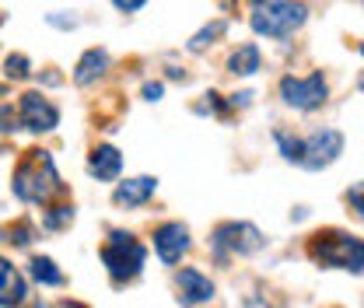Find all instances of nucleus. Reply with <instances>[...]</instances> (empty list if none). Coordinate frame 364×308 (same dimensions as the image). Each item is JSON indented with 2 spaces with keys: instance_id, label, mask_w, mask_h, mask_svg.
I'll list each match as a JSON object with an SVG mask.
<instances>
[{
  "instance_id": "nucleus-5",
  "label": "nucleus",
  "mask_w": 364,
  "mask_h": 308,
  "mask_svg": "<svg viewBox=\"0 0 364 308\" xmlns=\"http://www.w3.org/2000/svg\"><path fill=\"white\" fill-rule=\"evenodd\" d=\"M144 260H147L144 245L136 242L134 235H127V231H112L109 242L102 245V263H105L109 277H112L116 284L134 280L136 273L144 270Z\"/></svg>"
},
{
  "instance_id": "nucleus-25",
  "label": "nucleus",
  "mask_w": 364,
  "mask_h": 308,
  "mask_svg": "<svg viewBox=\"0 0 364 308\" xmlns=\"http://www.w3.org/2000/svg\"><path fill=\"white\" fill-rule=\"evenodd\" d=\"M252 4H263V0H252Z\"/></svg>"
},
{
  "instance_id": "nucleus-26",
  "label": "nucleus",
  "mask_w": 364,
  "mask_h": 308,
  "mask_svg": "<svg viewBox=\"0 0 364 308\" xmlns=\"http://www.w3.org/2000/svg\"><path fill=\"white\" fill-rule=\"evenodd\" d=\"M361 53H364V46H361Z\"/></svg>"
},
{
  "instance_id": "nucleus-19",
  "label": "nucleus",
  "mask_w": 364,
  "mask_h": 308,
  "mask_svg": "<svg viewBox=\"0 0 364 308\" xmlns=\"http://www.w3.org/2000/svg\"><path fill=\"white\" fill-rule=\"evenodd\" d=\"M221 32H225V21H214V25H207L203 32H196V36L189 39V49H193V53H203V49L214 43V39H218Z\"/></svg>"
},
{
  "instance_id": "nucleus-11",
  "label": "nucleus",
  "mask_w": 364,
  "mask_h": 308,
  "mask_svg": "<svg viewBox=\"0 0 364 308\" xmlns=\"http://www.w3.org/2000/svg\"><path fill=\"white\" fill-rule=\"evenodd\" d=\"M119 169H123V154H119L116 147L102 144V147H95V151H91L88 172L95 179H102V182H112V179H119Z\"/></svg>"
},
{
  "instance_id": "nucleus-16",
  "label": "nucleus",
  "mask_w": 364,
  "mask_h": 308,
  "mask_svg": "<svg viewBox=\"0 0 364 308\" xmlns=\"http://www.w3.org/2000/svg\"><path fill=\"white\" fill-rule=\"evenodd\" d=\"M28 273H32L39 284H46V287H60V284H63V273L56 270L53 260H46V256H36V260L28 263Z\"/></svg>"
},
{
  "instance_id": "nucleus-1",
  "label": "nucleus",
  "mask_w": 364,
  "mask_h": 308,
  "mask_svg": "<svg viewBox=\"0 0 364 308\" xmlns=\"http://www.w3.org/2000/svg\"><path fill=\"white\" fill-rule=\"evenodd\" d=\"M11 189H14L18 200L36 203V207H46L53 196H63V182H60L56 165L46 151H25V158L14 169Z\"/></svg>"
},
{
  "instance_id": "nucleus-17",
  "label": "nucleus",
  "mask_w": 364,
  "mask_h": 308,
  "mask_svg": "<svg viewBox=\"0 0 364 308\" xmlns=\"http://www.w3.org/2000/svg\"><path fill=\"white\" fill-rule=\"evenodd\" d=\"M32 238H36V231H32V224H28V221H18V224L0 228V242H7V245L25 249V245H32Z\"/></svg>"
},
{
  "instance_id": "nucleus-20",
  "label": "nucleus",
  "mask_w": 364,
  "mask_h": 308,
  "mask_svg": "<svg viewBox=\"0 0 364 308\" xmlns=\"http://www.w3.org/2000/svg\"><path fill=\"white\" fill-rule=\"evenodd\" d=\"M70 221H74V207H53V211L46 214L43 224L49 231H56V228H63V224H70Z\"/></svg>"
},
{
  "instance_id": "nucleus-9",
  "label": "nucleus",
  "mask_w": 364,
  "mask_h": 308,
  "mask_svg": "<svg viewBox=\"0 0 364 308\" xmlns=\"http://www.w3.org/2000/svg\"><path fill=\"white\" fill-rule=\"evenodd\" d=\"M154 249H158V260L165 266L179 263L182 256H186V249H189V228H186L182 221L161 224V228L154 231Z\"/></svg>"
},
{
  "instance_id": "nucleus-3",
  "label": "nucleus",
  "mask_w": 364,
  "mask_h": 308,
  "mask_svg": "<svg viewBox=\"0 0 364 308\" xmlns=\"http://www.w3.org/2000/svg\"><path fill=\"white\" fill-rule=\"evenodd\" d=\"M309 256L318 266H329V270L364 273V242L347 235V231H318V235H312Z\"/></svg>"
},
{
  "instance_id": "nucleus-14",
  "label": "nucleus",
  "mask_w": 364,
  "mask_h": 308,
  "mask_svg": "<svg viewBox=\"0 0 364 308\" xmlns=\"http://www.w3.org/2000/svg\"><path fill=\"white\" fill-rule=\"evenodd\" d=\"M105 70H109V53H105V49H88V53L77 60V67H74V81H77L81 88H88Z\"/></svg>"
},
{
  "instance_id": "nucleus-22",
  "label": "nucleus",
  "mask_w": 364,
  "mask_h": 308,
  "mask_svg": "<svg viewBox=\"0 0 364 308\" xmlns=\"http://www.w3.org/2000/svg\"><path fill=\"white\" fill-rule=\"evenodd\" d=\"M112 4H116L119 11H127V14H130V11H140V7H144L147 0H112Z\"/></svg>"
},
{
  "instance_id": "nucleus-2",
  "label": "nucleus",
  "mask_w": 364,
  "mask_h": 308,
  "mask_svg": "<svg viewBox=\"0 0 364 308\" xmlns=\"http://www.w3.org/2000/svg\"><path fill=\"white\" fill-rule=\"evenodd\" d=\"M277 144H280L287 161H294V165H301L309 172H318V169L333 165L343 154V133L340 130H316L305 140H291L287 133H277Z\"/></svg>"
},
{
  "instance_id": "nucleus-15",
  "label": "nucleus",
  "mask_w": 364,
  "mask_h": 308,
  "mask_svg": "<svg viewBox=\"0 0 364 308\" xmlns=\"http://www.w3.org/2000/svg\"><path fill=\"white\" fill-rule=\"evenodd\" d=\"M259 63H263V56H259V46H242L238 53H231V60H228V70L231 74H238V78H252L256 70H259Z\"/></svg>"
},
{
  "instance_id": "nucleus-13",
  "label": "nucleus",
  "mask_w": 364,
  "mask_h": 308,
  "mask_svg": "<svg viewBox=\"0 0 364 308\" xmlns=\"http://www.w3.org/2000/svg\"><path fill=\"white\" fill-rule=\"evenodd\" d=\"M25 294H28L25 277L0 256V305H21Z\"/></svg>"
},
{
  "instance_id": "nucleus-18",
  "label": "nucleus",
  "mask_w": 364,
  "mask_h": 308,
  "mask_svg": "<svg viewBox=\"0 0 364 308\" xmlns=\"http://www.w3.org/2000/svg\"><path fill=\"white\" fill-rule=\"evenodd\" d=\"M4 74H7L11 81H25V78L32 74V63H28V56H21V53L7 56V63H4Z\"/></svg>"
},
{
  "instance_id": "nucleus-24",
  "label": "nucleus",
  "mask_w": 364,
  "mask_h": 308,
  "mask_svg": "<svg viewBox=\"0 0 364 308\" xmlns=\"http://www.w3.org/2000/svg\"><path fill=\"white\" fill-rule=\"evenodd\" d=\"M361 91H364V78H361Z\"/></svg>"
},
{
  "instance_id": "nucleus-8",
  "label": "nucleus",
  "mask_w": 364,
  "mask_h": 308,
  "mask_svg": "<svg viewBox=\"0 0 364 308\" xmlns=\"http://www.w3.org/2000/svg\"><path fill=\"white\" fill-rule=\"evenodd\" d=\"M56 123H60V109L46 95H39V91H25L21 95V102H18V127H25L32 133H49L56 130Z\"/></svg>"
},
{
  "instance_id": "nucleus-23",
  "label": "nucleus",
  "mask_w": 364,
  "mask_h": 308,
  "mask_svg": "<svg viewBox=\"0 0 364 308\" xmlns=\"http://www.w3.org/2000/svg\"><path fill=\"white\" fill-rule=\"evenodd\" d=\"M161 85H144V98H147V102H158V98H161Z\"/></svg>"
},
{
  "instance_id": "nucleus-21",
  "label": "nucleus",
  "mask_w": 364,
  "mask_h": 308,
  "mask_svg": "<svg viewBox=\"0 0 364 308\" xmlns=\"http://www.w3.org/2000/svg\"><path fill=\"white\" fill-rule=\"evenodd\" d=\"M347 203H350V207L364 218V182H358V186H350V189H347Z\"/></svg>"
},
{
  "instance_id": "nucleus-7",
  "label": "nucleus",
  "mask_w": 364,
  "mask_h": 308,
  "mask_svg": "<svg viewBox=\"0 0 364 308\" xmlns=\"http://www.w3.org/2000/svg\"><path fill=\"white\" fill-rule=\"evenodd\" d=\"M326 78L322 74H309V78H284L280 81V98L291 105V109H301V112H312L326 102Z\"/></svg>"
},
{
  "instance_id": "nucleus-6",
  "label": "nucleus",
  "mask_w": 364,
  "mask_h": 308,
  "mask_svg": "<svg viewBox=\"0 0 364 308\" xmlns=\"http://www.w3.org/2000/svg\"><path fill=\"white\" fill-rule=\"evenodd\" d=\"M210 245H214V253L221 260H228V256H252V253L263 249V231L256 224H249V221H228V224H221L214 231Z\"/></svg>"
},
{
  "instance_id": "nucleus-4",
  "label": "nucleus",
  "mask_w": 364,
  "mask_h": 308,
  "mask_svg": "<svg viewBox=\"0 0 364 308\" xmlns=\"http://www.w3.org/2000/svg\"><path fill=\"white\" fill-rule=\"evenodd\" d=\"M305 18H309V11L298 0H263L252 14V32H259L267 39H284L294 28H301Z\"/></svg>"
},
{
  "instance_id": "nucleus-10",
  "label": "nucleus",
  "mask_w": 364,
  "mask_h": 308,
  "mask_svg": "<svg viewBox=\"0 0 364 308\" xmlns=\"http://www.w3.org/2000/svg\"><path fill=\"white\" fill-rule=\"evenodd\" d=\"M214 298V280L203 277L200 270H182L179 273V302L186 305H203Z\"/></svg>"
},
{
  "instance_id": "nucleus-12",
  "label": "nucleus",
  "mask_w": 364,
  "mask_h": 308,
  "mask_svg": "<svg viewBox=\"0 0 364 308\" xmlns=\"http://www.w3.org/2000/svg\"><path fill=\"white\" fill-rule=\"evenodd\" d=\"M154 189H158L154 179L140 176V179H130V182H119L116 193H112V200H116L119 207H140V203H147V200L154 196Z\"/></svg>"
}]
</instances>
